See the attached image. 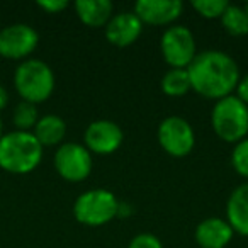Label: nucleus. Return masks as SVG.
I'll use <instances>...</instances> for the list:
<instances>
[{
	"mask_svg": "<svg viewBox=\"0 0 248 248\" xmlns=\"http://www.w3.org/2000/svg\"><path fill=\"white\" fill-rule=\"evenodd\" d=\"M190 85L204 99L219 100L233 95L240 82V68L228 53L209 49L197 53L187 68Z\"/></svg>",
	"mask_w": 248,
	"mask_h": 248,
	"instance_id": "obj_1",
	"label": "nucleus"
},
{
	"mask_svg": "<svg viewBox=\"0 0 248 248\" xmlns=\"http://www.w3.org/2000/svg\"><path fill=\"white\" fill-rule=\"evenodd\" d=\"M43 160V146L29 131H12L0 138V169L11 173H29Z\"/></svg>",
	"mask_w": 248,
	"mask_h": 248,
	"instance_id": "obj_2",
	"label": "nucleus"
},
{
	"mask_svg": "<svg viewBox=\"0 0 248 248\" xmlns=\"http://www.w3.org/2000/svg\"><path fill=\"white\" fill-rule=\"evenodd\" d=\"M211 124L217 138L236 145L248 135V106L236 95L216 100L211 112Z\"/></svg>",
	"mask_w": 248,
	"mask_h": 248,
	"instance_id": "obj_3",
	"label": "nucleus"
},
{
	"mask_svg": "<svg viewBox=\"0 0 248 248\" xmlns=\"http://www.w3.org/2000/svg\"><path fill=\"white\" fill-rule=\"evenodd\" d=\"M14 85L24 102L36 106L51 97L55 90V73L41 60H26L16 70Z\"/></svg>",
	"mask_w": 248,
	"mask_h": 248,
	"instance_id": "obj_4",
	"label": "nucleus"
},
{
	"mask_svg": "<svg viewBox=\"0 0 248 248\" xmlns=\"http://www.w3.org/2000/svg\"><path fill=\"white\" fill-rule=\"evenodd\" d=\"M119 201L107 189H92L80 194L73 204V216L85 226H104L117 217Z\"/></svg>",
	"mask_w": 248,
	"mask_h": 248,
	"instance_id": "obj_5",
	"label": "nucleus"
},
{
	"mask_svg": "<svg viewBox=\"0 0 248 248\" xmlns=\"http://www.w3.org/2000/svg\"><path fill=\"white\" fill-rule=\"evenodd\" d=\"M160 51L169 66L186 70L197 55L196 38L186 26H170L162 34Z\"/></svg>",
	"mask_w": 248,
	"mask_h": 248,
	"instance_id": "obj_6",
	"label": "nucleus"
},
{
	"mask_svg": "<svg viewBox=\"0 0 248 248\" xmlns=\"http://www.w3.org/2000/svg\"><path fill=\"white\" fill-rule=\"evenodd\" d=\"M158 143L165 153L175 158L187 156L196 146V133L187 119L180 116H169L160 123Z\"/></svg>",
	"mask_w": 248,
	"mask_h": 248,
	"instance_id": "obj_7",
	"label": "nucleus"
},
{
	"mask_svg": "<svg viewBox=\"0 0 248 248\" xmlns=\"http://www.w3.org/2000/svg\"><path fill=\"white\" fill-rule=\"evenodd\" d=\"M55 169L68 182H83L92 172V153L78 143H65L55 153Z\"/></svg>",
	"mask_w": 248,
	"mask_h": 248,
	"instance_id": "obj_8",
	"label": "nucleus"
},
{
	"mask_svg": "<svg viewBox=\"0 0 248 248\" xmlns=\"http://www.w3.org/2000/svg\"><path fill=\"white\" fill-rule=\"evenodd\" d=\"M39 36L28 24H12L0 31V56L7 60L28 58L38 48Z\"/></svg>",
	"mask_w": 248,
	"mask_h": 248,
	"instance_id": "obj_9",
	"label": "nucleus"
},
{
	"mask_svg": "<svg viewBox=\"0 0 248 248\" xmlns=\"http://www.w3.org/2000/svg\"><path fill=\"white\" fill-rule=\"evenodd\" d=\"M83 141L90 153L110 155L121 148L124 141V133L114 121L97 119L87 126Z\"/></svg>",
	"mask_w": 248,
	"mask_h": 248,
	"instance_id": "obj_10",
	"label": "nucleus"
},
{
	"mask_svg": "<svg viewBox=\"0 0 248 248\" xmlns=\"http://www.w3.org/2000/svg\"><path fill=\"white\" fill-rule=\"evenodd\" d=\"M133 12L143 24L169 26L180 17L184 4L180 0H138Z\"/></svg>",
	"mask_w": 248,
	"mask_h": 248,
	"instance_id": "obj_11",
	"label": "nucleus"
},
{
	"mask_svg": "<svg viewBox=\"0 0 248 248\" xmlns=\"http://www.w3.org/2000/svg\"><path fill=\"white\" fill-rule=\"evenodd\" d=\"M143 32V22L135 12H119L106 26V39L117 48H128L138 41Z\"/></svg>",
	"mask_w": 248,
	"mask_h": 248,
	"instance_id": "obj_12",
	"label": "nucleus"
},
{
	"mask_svg": "<svg viewBox=\"0 0 248 248\" xmlns=\"http://www.w3.org/2000/svg\"><path fill=\"white\" fill-rule=\"evenodd\" d=\"M233 228L223 217H206L196 226V241L201 248H226L233 240Z\"/></svg>",
	"mask_w": 248,
	"mask_h": 248,
	"instance_id": "obj_13",
	"label": "nucleus"
},
{
	"mask_svg": "<svg viewBox=\"0 0 248 248\" xmlns=\"http://www.w3.org/2000/svg\"><path fill=\"white\" fill-rule=\"evenodd\" d=\"M226 217L234 233L248 236V182L238 186L230 194L226 204Z\"/></svg>",
	"mask_w": 248,
	"mask_h": 248,
	"instance_id": "obj_14",
	"label": "nucleus"
},
{
	"mask_svg": "<svg viewBox=\"0 0 248 248\" xmlns=\"http://www.w3.org/2000/svg\"><path fill=\"white\" fill-rule=\"evenodd\" d=\"M73 7L87 28H106L114 12V5L109 0H78Z\"/></svg>",
	"mask_w": 248,
	"mask_h": 248,
	"instance_id": "obj_15",
	"label": "nucleus"
},
{
	"mask_svg": "<svg viewBox=\"0 0 248 248\" xmlns=\"http://www.w3.org/2000/svg\"><path fill=\"white\" fill-rule=\"evenodd\" d=\"M34 138L41 146H55L63 141L66 135V123L60 116L48 114L39 117L38 124L34 126Z\"/></svg>",
	"mask_w": 248,
	"mask_h": 248,
	"instance_id": "obj_16",
	"label": "nucleus"
},
{
	"mask_svg": "<svg viewBox=\"0 0 248 248\" xmlns=\"http://www.w3.org/2000/svg\"><path fill=\"white\" fill-rule=\"evenodd\" d=\"M192 90L189 72L182 68H170L162 78V92L169 97H182Z\"/></svg>",
	"mask_w": 248,
	"mask_h": 248,
	"instance_id": "obj_17",
	"label": "nucleus"
},
{
	"mask_svg": "<svg viewBox=\"0 0 248 248\" xmlns=\"http://www.w3.org/2000/svg\"><path fill=\"white\" fill-rule=\"evenodd\" d=\"M221 24H223L224 31L228 34L240 38V36L248 34V17L243 7L238 5H228V9L224 11V14L221 16Z\"/></svg>",
	"mask_w": 248,
	"mask_h": 248,
	"instance_id": "obj_18",
	"label": "nucleus"
},
{
	"mask_svg": "<svg viewBox=\"0 0 248 248\" xmlns=\"http://www.w3.org/2000/svg\"><path fill=\"white\" fill-rule=\"evenodd\" d=\"M39 121L38 109L34 104L24 102L17 104L14 110V124L17 126V131H29L31 128H34Z\"/></svg>",
	"mask_w": 248,
	"mask_h": 248,
	"instance_id": "obj_19",
	"label": "nucleus"
},
{
	"mask_svg": "<svg viewBox=\"0 0 248 248\" xmlns=\"http://www.w3.org/2000/svg\"><path fill=\"white\" fill-rule=\"evenodd\" d=\"M228 5L226 0H192V7L204 19H221Z\"/></svg>",
	"mask_w": 248,
	"mask_h": 248,
	"instance_id": "obj_20",
	"label": "nucleus"
},
{
	"mask_svg": "<svg viewBox=\"0 0 248 248\" xmlns=\"http://www.w3.org/2000/svg\"><path fill=\"white\" fill-rule=\"evenodd\" d=\"M231 165L241 177L248 179V138L236 143L231 153Z\"/></svg>",
	"mask_w": 248,
	"mask_h": 248,
	"instance_id": "obj_21",
	"label": "nucleus"
},
{
	"mask_svg": "<svg viewBox=\"0 0 248 248\" xmlns=\"http://www.w3.org/2000/svg\"><path fill=\"white\" fill-rule=\"evenodd\" d=\"M128 248H163L160 238L152 233H140L129 241Z\"/></svg>",
	"mask_w": 248,
	"mask_h": 248,
	"instance_id": "obj_22",
	"label": "nucleus"
},
{
	"mask_svg": "<svg viewBox=\"0 0 248 248\" xmlns=\"http://www.w3.org/2000/svg\"><path fill=\"white\" fill-rule=\"evenodd\" d=\"M68 2L66 0H39L38 7H41L48 14H58V12L65 11L68 7Z\"/></svg>",
	"mask_w": 248,
	"mask_h": 248,
	"instance_id": "obj_23",
	"label": "nucleus"
},
{
	"mask_svg": "<svg viewBox=\"0 0 248 248\" xmlns=\"http://www.w3.org/2000/svg\"><path fill=\"white\" fill-rule=\"evenodd\" d=\"M236 97L241 100V102L248 106V75H245L243 78H240V82H238Z\"/></svg>",
	"mask_w": 248,
	"mask_h": 248,
	"instance_id": "obj_24",
	"label": "nucleus"
},
{
	"mask_svg": "<svg viewBox=\"0 0 248 248\" xmlns=\"http://www.w3.org/2000/svg\"><path fill=\"white\" fill-rule=\"evenodd\" d=\"M9 104V92L0 85V110H4Z\"/></svg>",
	"mask_w": 248,
	"mask_h": 248,
	"instance_id": "obj_25",
	"label": "nucleus"
},
{
	"mask_svg": "<svg viewBox=\"0 0 248 248\" xmlns=\"http://www.w3.org/2000/svg\"><path fill=\"white\" fill-rule=\"evenodd\" d=\"M0 138H2V119H0Z\"/></svg>",
	"mask_w": 248,
	"mask_h": 248,
	"instance_id": "obj_26",
	"label": "nucleus"
},
{
	"mask_svg": "<svg viewBox=\"0 0 248 248\" xmlns=\"http://www.w3.org/2000/svg\"><path fill=\"white\" fill-rule=\"evenodd\" d=\"M243 9H245V12H247V17H248V4H247V5H245V7H243Z\"/></svg>",
	"mask_w": 248,
	"mask_h": 248,
	"instance_id": "obj_27",
	"label": "nucleus"
}]
</instances>
